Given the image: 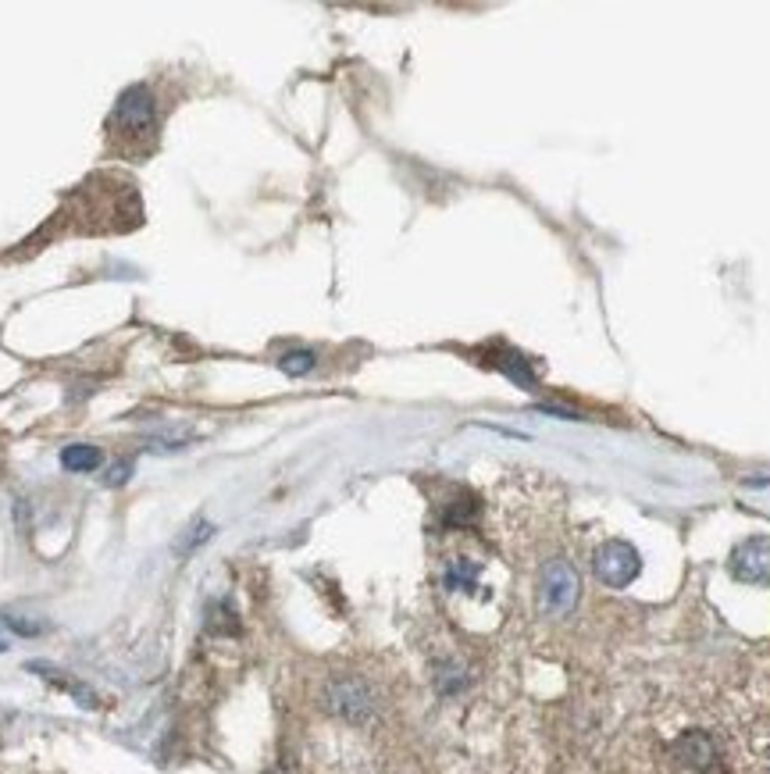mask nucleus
Returning <instances> with one entry per match:
<instances>
[{
	"mask_svg": "<svg viewBox=\"0 0 770 774\" xmlns=\"http://www.w3.org/2000/svg\"><path fill=\"white\" fill-rule=\"evenodd\" d=\"M111 136L133 147H150L157 140V104L147 86H128L111 111Z\"/></svg>",
	"mask_w": 770,
	"mask_h": 774,
	"instance_id": "f257e3e1",
	"label": "nucleus"
},
{
	"mask_svg": "<svg viewBox=\"0 0 770 774\" xmlns=\"http://www.w3.org/2000/svg\"><path fill=\"white\" fill-rule=\"evenodd\" d=\"M321 700H325V711L332 718H340L346 724H367L378 711L372 685H367L364 679H353V674H346V679H332Z\"/></svg>",
	"mask_w": 770,
	"mask_h": 774,
	"instance_id": "f03ea898",
	"label": "nucleus"
},
{
	"mask_svg": "<svg viewBox=\"0 0 770 774\" xmlns=\"http://www.w3.org/2000/svg\"><path fill=\"white\" fill-rule=\"evenodd\" d=\"M578 589H582V582H578V571L571 568V564L550 560L539 578V610L545 618L571 615L574 603H578Z\"/></svg>",
	"mask_w": 770,
	"mask_h": 774,
	"instance_id": "7ed1b4c3",
	"label": "nucleus"
},
{
	"mask_svg": "<svg viewBox=\"0 0 770 774\" xmlns=\"http://www.w3.org/2000/svg\"><path fill=\"white\" fill-rule=\"evenodd\" d=\"M592 571H596V578L603 586L610 589H624V586H632L638 571H642V557L632 543H624V539H610L603 543L596 554H592Z\"/></svg>",
	"mask_w": 770,
	"mask_h": 774,
	"instance_id": "20e7f679",
	"label": "nucleus"
},
{
	"mask_svg": "<svg viewBox=\"0 0 770 774\" xmlns=\"http://www.w3.org/2000/svg\"><path fill=\"white\" fill-rule=\"evenodd\" d=\"M670 756L681 767L696 771V774H725V753H720L717 739L710 732H703V729L681 732L678 739H674Z\"/></svg>",
	"mask_w": 770,
	"mask_h": 774,
	"instance_id": "39448f33",
	"label": "nucleus"
},
{
	"mask_svg": "<svg viewBox=\"0 0 770 774\" xmlns=\"http://www.w3.org/2000/svg\"><path fill=\"white\" fill-rule=\"evenodd\" d=\"M728 568L746 586H770V539L752 536L746 543H738L731 550Z\"/></svg>",
	"mask_w": 770,
	"mask_h": 774,
	"instance_id": "423d86ee",
	"label": "nucleus"
},
{
	"mask_svg": "<svg viewBox=\"0 0 770 774\" xmlns=\"http://www.w3.org/2000/svg\"><path fill=\"white\" fill-rule=\"evenodd\" d=\"M478 575H481V568H478L475 560L457 557V560L446 564L443 586H446L449 592H475V589H478Z\"/></svg>",
	"mask_w": 770,
	"mask_h": 774,
	"instance_id": "0eeeda50",
	"label": "nucleus"
},
{
	"mask_svg": "<svg viewBox=\"0 0 770 774\" xmlns=\"http://www.w3.org/2000/svg\"><path fill=\"white\" fill-rule=\"evenodd\" d=\"M431 682H436V689L443 692V696H454V692L468 689V668L457 664V660H439L436 668H431Z\"/></svg>",
	"mask_w": 770,
	"mask_h": 774,
	"instance_id": "6e6552de",
	"label": "nucleus"
},
{
	"mask_svg": "<svg viewBox=\"0 0 770 774\" xmlns=\"http://www.w3.org/2000/svg\"><path fill=\"white\" fill-rule=\"evenodd\" d=\"M61 464L64 472H75V475H86L93 467H101V450L90 446V443H72L61 450Z\"/></svg>",
	"mask_w": 770,
	"mask_h": 774,
	"instance_id": "1a4fd4ad",
	"label": "nucleus"
},
{
	"mask_svg": "<svg viewBox=\"0 0 770 774\" xmlns=\"http://www.w3.org/2000/svg\"><path fill=\"white\" fill-rule=\"evenodd\" d=\"M496 368H500V372L510 379V382H518V385H524V390H532L535 385V375H532V364H528L521 353H513V350H507L500 361H496Z\"/></svg>",
	"mask_w": 770,
	"mask_h": 774,
	"instance_id": "9d476101",
	"label": "nucleus"
},
{
	"mask_svg": "<svg viewBox=\"0 0 770 774\" xmlns=\"http://www.w3.org/2000/svg\"><path fill=\"white\" fill-rule=\"evenodd\" d=\"M318 364V353L314 350H289L279 358V368L289 375V379H303L308 372H314Z\"/></svg>",
	"mask_w": 770,
	"mask_h": 774,
	"instance_id": "9b49d317",
	"label": "nucleus"
},
{
	"mask_svg": "<svg viewBox=\"0 0 770 774\" xmlns=\"http://www.w3.org/2000/svg\"><path fill=\"white\" fill-rule=\"evenodd\" d=\"M478 518V499L475 496H460V499H454V504L446 507V514H443V522L449 525V528H460V525H471Z\"/></svg>",
	"mask_w": 770,
	"mask_h": 774,
	"instance_id": "f8f14e48",
	"label": "nucleus"
},
{
	"mask_svg": "<svg viewBox=\"0 0 770 774\" xmlns=\"http://www.w3.org/2000/svg\"><path fill=\"white\" fill-rule=\"evenodd\" d=\"M207 625H211V632H239V621L229 610V603H215L207 610Z\"/></svg>",
	"mask_w": 770,
	"mask_h": 774,
	"instance_id": "ddd939ff",
	"label": "nucleus"
},
{
	"mask_svg": "<svg viewBox=\"0 0 770 774\" xmlns=\"http://www.w3.org/2000/svg\"><path fill=\"white\" fill-rule=\"evenodd\" d=\"M211 536H215V525H211V522H197V525H192V528L186 532L183 543L175 546V550H179V554H189V550H197V546H204Z\"/></svg>",
	"mask_w": 770,
	"mask_h": 774,
	"instance_id": "4468645a",
	"label": "nucleus"
},
{
	"mask_svg": "<svg viewBox=\"0 0 770 774\" xmlns=\"http://www.w3.org/2000/svg\"><path fill=\"white\" fill-rule=\"evenodd\" d=\"M128 475H133V461H128V457H125V461H115V464L107 467L104 486H111V489H115V486H125Z\"/></svg>",
	"mask_w": 770,
	"mask_h": 774,
	"instance_id": "2eb2a0df",
	"label": "nucleus"
},
{
	"mask_svg": "<svg viewBox=\"0 0 770 774\" xmlns=\"http://www.w3.org/2000/svg\"><path fill=\"white\" fill-rule=\"evenodd\" d=\"M4 625H8V628H14V632H19V636H37V632H40V628H37V625H29V621H19V618H4Z\"/></svg>",
	"mask_w": 770,
	"mask_h": 774,
	"instance_id": "dca6fc26",
	"label": "nucleus"
},
{
	"mask_svg": "<svg viewBox=\"0 0 770 774\" xmlns=\"http://www.w3.org/2000/svg\"><path fill=\"white\" fill-rule=\"evenodd\" d=\"M4 650H8V639H4V636H0V653H4Z\"/></svg>",
	"mask_w": 770,
	"mask_h": 774,
	"instance_id": "f3484780",
	"label": "nucleus"
}]
</instances>
